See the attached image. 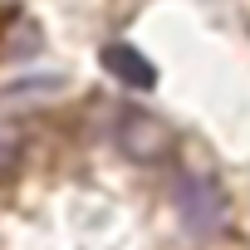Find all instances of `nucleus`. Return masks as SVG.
I'll return each mask as SVG.
<instances>
[{
    "label": "nucleus",
    "instance_id": "obj_3",
    "mask_svg": "<svg viewBox=\"0 0 250 250\" xmlns=\"http://www.w3.org/2000/svg\"><path fill=\"white\" fill-rule=\"evenodd\" d=\"M103 69L118 79V83H128V88H157V69L143 49L133 44H108L103 49Z\"/></svg>",
    "mask_w": 250,
    "mask_h": 250
},
{
    "label": "nucleus",
    "instance_id": "obj_2",
    "mask_svg": "<svg viewBox=\"0 0 250 250\" xmlns=\"http://www.w3.org/2000/svg\"><path fill=\"white\" fill-rule=\"evenodd\" d=\"M113 143L138 167H157V162L172 157V128L157 113H147V108H123L113 118Z\"/></svg>",
    "mask_w": 250,
    "mask_h": 250
},
{
    "label": "nucleus",
    "instance_id": "obj_1",
    "mask_svg": "<svg viewBox=\"0 0 250 250\" xmlns=\"http://www.w3.org/2000/svg\"><path fill=\"white\" fill-rule=\"evenodd\" d=\"M172 206H177L182 226H187L191 235H201V240L216 235V230H226V216H230L221 182L206 177V172H182V177L172 182Z\"/></svg>",
    "mask_w": 250,
    "mask_h": 250
},
{
    "label": "nucleus",
    "instance_id": "obj_4",
    "mask_svg": "<svg viewBox=\"0 0 250 250\" xmlns=\"http://www.w3.org/2000/svg\"><path fill=\"white\" fill-rule=\"evenodd\" d=\"M20 162H25V133L0 123V182H10L20 172Z\"/></svg>",
    "mask_w": 250,
    "mask_h": 250
}]
</instances>
